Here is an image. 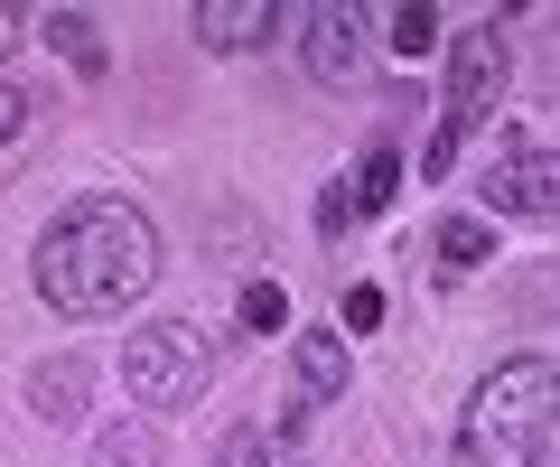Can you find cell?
Here are the masks:
<instances>
[{"mask_svg": "<svg viewBox=\"0 0 560 467\" xmlns=\"http://www.w3.org/2000/svg\"><path fill=\"white\" fill-rule=\"evenodd\" d=\"M47 38L66 47V66H75V75H103V38H94V20H84V10H57V20H47Z\"/></svg>", "mask_w": 560, "mask_h": 467, "instance_id": "4fadbf2b", "label": "cell"}, {"mask_svg": "<svg viewBox=\"0 0 560 467\" xmlns=\"http://www.w3.org/2000/svg\"><path fill=\"white\" fill-rule=\"evenodd\" d=\"M486 206H495V215H551V206H560L551 150H541V141H514V160L486 168Z\"/></svg>", "mask_w": 560, "mask_h": 467, "instance_id": "5b68a950", "label": "cell"}, {"mask_svg": "<svg viewBox=\"0 0 560 467\" xmlns=\"http://www.w3.org/2000/svg\"><path fill=\"white\" fill-rule=\"evenodd\" d=\"M94 467H160V430L150 421H113L94 440Z\"/></svg>", "mask_w": 560, "mask_h": 467, "instance_id": "30bf717a", "label": "cell"}, {"mask_svg": "<svg viewBox=\"0 0 560 467\" xmlns=\"http://www.w3.org/2000/svg\"><path fill=\"white\" fill-rule=\"evenodd\" d=\"M20 122H28V94H10V84H0V141H20Z\"/></svg>", "mask_w": 560, "mask_h": 467, "instance_id": "e0dca14e", "label": "cell"}, {"mask_svg": "<svg viewBox=\"0 0 560 467\" xmlns=\"http://www.w3.org/2000/svg\"><path fill=\"white\" fill-rule=\"evenodd\" d=\"M393 178H401V160H393V150H364V160H355V178H346V206H355V215L393 206Z\"/></svg>", "mask_w": 560, "mask_h": 467, "instance_id": "8fae6325", "label": "cell"}, {"mask_svg": "<svg viewBox=\"0 0 560 467\" xmlns=\"http://www.w3.org/2000/svg\"><path fill=\"white\" fill-rule=\"evenodd\" d=\"M504 75H514V47H504V20L467 28V38L448 47V103H440V131H448V141H458V131H477L486 113H495Z\"/></svg>", "mask_w": 560, "mask_h": 467, "instance_id": "277c9868", "label": "cell"}, {"mask_svg": "<svg viewBox=\"0 0 560 467\" xmlns=\"http://www.w3.org/2000/svg\"><path fill=\"white\" fill-rule=\"evenodd\" d=\"M364 327H383V290H346V337H364Z\"/></svg>", "mask_w": 560, "mask_h": 467, "instance_id": "2e32d148", "label": "cell"}, {"mask_svg": "<svg viewBox=\"0 0 560 467\" xmlns=\"http://www.w3.org/2000/svg\"><path fill=\"white\" fill-rule=\"evenodd\" d=\"M393 47H401V57H430V47H440V10L401 0V10H393Z\"/></svg>", "mask_w": 560, "mask_h": 467, "instance_id": "9a60e30c", "label": "cell"}, {"mask_svg": "<svg viewBox=\"0 0 560 467\" xmlns=\"http://www.w3.org/2000/svg\"><path fill=\"white\" fill-rule=\"evenodd\" d=\"M355 66H364V20L355 10H308V75L318 84H355Z\"/></svg>", "mask_w": 560, "mask_h": 467, "instance_id": "8992f818", "label": "cell"}, {"mask_svg": "<svg viewBox=\"0 0 560 467\" xmlns=\"http://www.w3.org/2000/svg\"><path fill=\"white\" fill-rule=\"evenodd\" d=\"M271 28H280L271 0H206V10H197V38L206 47H261Z\"/></svg>", "mask_w": 560, "mask_h": 467, "instance_id": "9c48e42d", "label": "cell"}, {"mask_svg": "<svg viewBox=\"0 0 560 467\" xmlns=\"http://www.w3.org/2000/svg\"><path fill=\"white\" fill-rule=\"evenodd\" d=\"M28 411H38L47 430H75L84 421V355H47V365H28Z\"/></svg>", "mask_w": 560, "mask_h": 467, "instance_id": "ba28073f", "label": "cell"}, {"mask_svg": "<svg viewBox=\"0 0 560 467\" xmlns=\"http://www.w3.org/2000/svg\"><path fill=\"white\" fill-rule=\"evenodd\" d=\"M551 411H560L551 355H514V365H495L477 384V402H467V421H458L467 467H541V458H551Z\"/></svg>", "mask_w": 560, "mask_h": 467, "instance_id": "7a4b0ae2", "label": "cell"}, {"mask_svg": "<svg viewBox=\"0 0 560 467\" xmlns=\"http://www.w3.org/2000/svg\"><path fill=\"white\" fill-rule=\"evenodd\" d=\"M486 253H495V234H486V215H448V224H440V271H477Z\"/></svg>", "mask_w": 560, "mask_h": 467, "instance_id": "7c38bea8", "label": "cell"}, {"mask_svg": "<svg viewBox=\"0 0 560 467\" xmlns=\"http://www.w3.org/2000/svg\"><path fill=\"white\" fill-rule=\"evenodd\" d=\"M28 281H38V300L57 308V318H121L140 290L160 281V234H150L140 206L84 197V206H66V215L38 234Z\"/></svg>", "mask_w": 560, "mask_h": 467, "instance_id": "6da1fadb", "label": "cell"}, {"mask_svg": "<svg viewBox=\"0 0 560 467\" xmlns=\"http://www.w3.org/2000/svg\"><path fill=\"white\" fill-rule=\"evenodd\" d=\"M271 467H308V458H271Z\"/></svg>", "mask_w": 560, "mask_h": 467, "instance_id": "ac0fdd59", "label": "cell"}, {"mask_svg": "<svg viewBox=\"0 0 560 467\" xmlns=\"http://www.w3.org/2000/svg\"><path fill=\"white\" fill-rule=\"evenodd\" d=\"M121 384H131V402H150V411H187L206 384H215V355H206V337L187 318H160V327H140V337L121 346Z\"/></svg>", "mask_w": 560, "mask_h": 467, "instance_id": "3957f363", "label": "cell"}, {"mask_svg": "<svg viewBox=\"0 0 560 467\" xmlns=\"http://www.w3.org/2000/svg\"><path fill=\"white\" fill-rule=\"evenodd\" d=\"M234 318L253 327V337H280V327H290V300H280V281H243V300H234Z\"/></svg>", "mask_w": 560, "mask_h": 467, "instance_id": "5bb4252c", "label": "cell"}, {"mask_svg": "<svg viewBox=\"0 0 560 467\" xmlns=\"http://www.w3.org/2000/svg\"><path fill=\"white\" fill-rule=\"evenodd\" d=\"M290 365H300V393H308V402H337V393L355 384V355H346L337 327H300V337H290Z\"/></svg>", "mask_w": 560, "mask_h": 467, "instance_id": "52a82bcc", "label": "cell"}]
</instances>
